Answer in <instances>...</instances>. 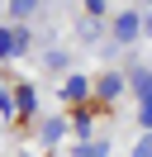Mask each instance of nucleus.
<instances>
[{
    "label": "nucleus",
    "mask_w": 152,
    "mask_h": 157,
    "mask_svg": "<svg viewBox=\"0 0 152 157\" xmlns=\"http://www.w3.org/2000/svg\"><path fill=\"white\" fill-rule=\"evenodd\" d=\"M19 48H24V33H10V29H0V62H10Z\"/></svg>",
    "instance_id": "20e7f679"
},
{
    "label": "nucleus",
    "mask_w": 152,
    "mask_h": 157,
    "mask_svg": "<svg viewBox=\"0 0 152 157\" xmlns=\"http://www.w3.org/2000/svg\"><path fill=\"white\" fill-rule=\"evenodd\" d=\"M114 38H119V43L138 38V10H119V19H114Z\"/></svg>",
    "instance_id": "f257e3e1"
},
{
    "label": "nucleus",
    "mask_w": 152,
    "mask_h": 157,
    "mask_svg": "<svg viewBox=\"0 0 152 157\" xmlns=\"http://www.w3.org/2000/svg\"><path fill=\"white\" fill-rule=\"evenodd\" d=\"M142 124L152 128V100H142Z\"/></svg>",
    "instance_id": "4468645a"
},
{
    "label": "nucleus",
    "mask_w": 152,
    "mask_h": 157,
    "mask_svg": "<svg viewBox=\"0 0 152 157\" xmlns=\"http://www.w3.org/2000/svg\"><path fill=\"white\" fill-rule=\"evenodd\" d=\"M62 133H66V124H62V119H43V133H38V138H43V147H52Z\"/></svg>",
    "instance_id": "6e6552de"
},
{
    "label": "nucleus",
    "mask_w": 152,
    "mask_h": 157,
    "mask_svg": "<svg viewBox=\"0 0 152 157\" xmlns=\"http://www.w3.org/2000/svg\"><path fill=\"white\" fill-rule=\"evenodd\" d=\"M71 157H109V143L104 138H90V143H76Z\"/></svg>",
    "instance_id": "0eeeda50"
},
{
    "label": "nucleus",
    "mask_w": 152,
    "mask_h": 157,
    "mask_svg": "<svg viewBox=\"0 0 152 157\" xmlns=\"http://www.w3.org/2000/svg\"><path fill=\"white\" fill-rule=\"evenodd\" d=\"M14 109L33 114V109H38V90H33V86H19V90H14Z\"/></svg>",
    "instance_id": "423d86ee"
},
{
    "label": "nucleus",
    "mask_w": 152,
    "mask_h": 157,
    "mask_svg": "<svg viewBox=\"0 0 152 157\" xmlns=\"http://www.w3.org/2000/svg\"><path fill=\"white\" fill-rule=\"evenodd\" d=\"M76 33H81V38H86V43H90V38H95V33H100V24H95V19H81V24H76Z\"/></svg>",
    "instance_id": "9b49d317"
},
{
    "label": "nucleus",
    "mask_w": 152,
    "mask_h": 157,
    "mask_svg": "<svg viewBox=\"0 0 152 157\" xmlns=\"http://www.w3.org/2000/svg\"><path fill=\"white\" fill-rule=\"evenodd\" d=\"M0 114H5V119L14 114V90H5V86H0Z\"/></svg>",
    "instance_id": "9d476101"
},
{
    "label": "nucleus",
    "mask_w": 152,
    "mask_h": 157,
    "mask_svg": "<svg viewBox=\"0 0 152 157\" xmlns=\"http://www.w3.org/2000/svg\"><path fill=\"white\" fill-rule=\"evenodd\" d=\"M128 86L138 90L142 100H152V67H133V71H128Z\"/></svg>",
    "instance_id": "7ed1b4c3"
},
{
    "label": "nucleus",
    "mask_w": 152,
    "mask_h": 157,
    "mask_svg": "<svg viewBox=\"0 0 152 157\" xmlns=\"http://www.w3.org/2000/svg\"><path fill=\"white\" fill-rule=\"evenodd\" d=\"M133 157H152V133L138 138V147H133Z\"/></svg>",
    "instance_id": "f8f14e48"
},
{
    "label": "nucleus",
    "mask_w": 152,
    "mask_h": 157,
    "mask_svg": "<svg viewBox=\"0 0 152 157\" xmlns=\"http://www.w3.org/2000/svg\"><path fill=\"white\" fill-rule=\"evenodd\" d=\"M86 95H90V81H86V76H71L62 86V100H86Z\"/></svg>",
    "instance_id": "39448f33"
},
{
    "label": "nucleus",
    "mask_w": 152,
    "mask_h": 157,
    "mask_svg": "<svg viewBox=\"0 0 152 157\" xmlns=\"http://www.w3.org/2000/svg\"><path fill=\"white\" fill-rule=\"evenodd\" d=\"M10 14H19V19H28V14H38V5H33V0H14V5H10Z\"/></svg>",
    "instance_id": "1a4fd4ad"
},
{
    "label": "nucleus",
    "mask_w": 152,
    "mask_h": 157,
    "mask_svg": "<svg viewBox=\"0 0 152 157\" xmlns=\"http://www.w3.org/2000/svg\"><path fill=\"white\" fill-rule=\"evenodd\" d=\"M90 90H95L100 100H114V95H124V76H119V71H104V76L95 81Z\"/></svg>",
    "instance_id": "f03ea898"
},
{
    "label": "nucleus",
    "mask_w": 152,
    "mask_h": 157,
    "mask_svg": "<svg viewBox=\"0 0 152 157\" xmlns=\"http://www.w3.org/2000/svg\"><path fill=\"white\" fill-rule=\"evenodd\" d=\"M138 33H152V10H147V14H138Z\"/></svg>",
    "instance_id": "ddd939ff"
}]
</instances>
